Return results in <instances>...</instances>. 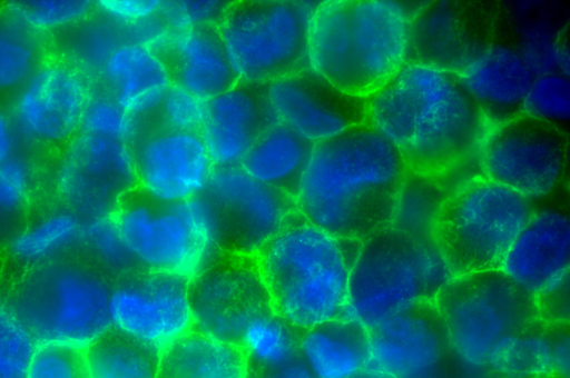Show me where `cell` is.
I'll use <instances>...</instances> for the list:
<instances>
[{
    "label": "cell",
    "mask_w": 570,
    "mask_h": 378,
    "mask_svg": "<svg viewBox=\"0 0 570 378\" xmlns=\"http://www.w3.org/2000/svg\"><path fill=\"white\" fill-rule=\"evenodd\" d=\"M413 13L391 0L317 2L307 27V69L342 92L367 99L406 62Z\"/></svg>",
    "instance_id": "3957f363"
},
{
    "label": "cell",
    "mask_w": 570,
    "mask_h": 378,
    "mask_svg": "<svg viewBox=\"0 0 570 378\" xmlns=\"http://www.w3.org/2000/svg\"><path fill=\"white\" fill-rule=\"evenodd\" d=\"M246 378H316L301 354L275 366H247Z\"/></svg>",
    "instance_id": "7dc6e473"
},
{
    "label": "cell",
    "mask_w": 570,
    "mask_h": 378,
    "mask_svg": "<svg viewBox=\"0 0 570 378\" xmlns=\"http://www.w3.org/2000/svg\"><path fill=\"white\" fill-rule=\"evenodd\" d=\"M210 215L216 249L256 255L297 212L291 195L249 177L239 166L214 167L199 196Z\"/></svg>",
    "instance_id": "4fadbf2b"
},
{
    "label": "cell",
    "mask_w": 570,
    "mask_h": 378,
    "mask_svg": "<svg viewBox=\"0 0 570 378\" xmlns=\"http://www.w3.org/2000/svg\"><path fill=\"white\" fill-rule=\"evenodd\" d=\"M3 9L33 32L41 34L85 21L95 3L89 0H16Z\"/></svg>",
    "instance_id": "8d00e7d4"
},
{
    "label": "cell",
    "mask_w": 570,
    "mask_h": 378,
    "mask_svg": "<svg viewBox=\"0 0 570 378\" xmlns=\"http://www.w3.org/2000/svg\"><path fill=\"white\" fill-rule=\"evenodd\" d=\"M301 332L275 312L256 319L240 342L247 366H275L298 356Z\"/></svg>",
    "instance_id": "836d02e7"
},
{
    "label": "cell",
    "mask_w": 570,
    "mask_h": 378,
    "mask_svg": "<svg viewBox=\"0 0 570 378\" xmlns=\"http://www.w3.org/2000/svg\"><path fill=\"white\" fill-rule=\"evenodd\" d=\"M95 10L104 18L122 27L131 26L158 14L159 0H99Z\"/></svg>",
    "instance_id": "ee69618b"
},
{
    "label": "cell",
    "mask_w": 570,
    "mask_h": 378,
    "mask_svg": "<svg viewBox=\"0 0 570 378\" xmlns=\"http://www.w3.org/2000/svg\"><path fill=\"white\" fill-rule=\"evenodd\" d=\"M273 120L309 145L366 122V100L342 92L308 69L264 86Z\"/></svg>",
    "instance_id": "d6986e66"
},
{
    "label": "cell",
    "mask_w": 570,
    "mask_h": 378,
    "mask_svg": "<svg viewBox=\"0 0 570 378\" xmlns=\"http://www.w3.org/2000/svg\"><path fill=\"white\" fill-rule=\"evenodd\" d=\"M228 2L216 0L161 1L159 17L171 32L217 24Z\"/></svg>",
    "instance_id": "7bdbcfd3"
},
{
    "label": "cell",
    "mask_w": 570,
    "mask_h": 378,
    "mask_svg": "<svg viewBox=\"0 0 570 378\" xmlns=\"http://www.w3.org/2000/svg\"><path fill=\"white\" fill-rule=\"evenodd\" d=\"M53 183L61 207L82 222L108 217L136 187L131 146L79 132L65 146Z\"/></svg>",
    "instance_id": "5bb4252c"
},
{
    "label": "cell",
    "mask_w": 570,
    "mask_h": 378,
    "mask_svg": "<svg viewBox=\"0 0 570 378\" xmlns=\"http://www.w3.org/2000/svg\"><path fill=\"white\" fill-rule=\"evenodd\" d=\"M361 242L294 213L255 255L274 312L299 330L343 317Z\"/></svg>",
    "instance_id": "277c9868"
},
{
    "label": "cell",
    "mask_w": 570,
    "mask_h": 378,
    "mask_svg": "<svg viewBox=\"0 0 570 378\" xmlns=\"http://www.w3.org/2000/svg\"><path fill=\"white\" fill-rule=\"evenodd\" d=\"M206 102L173 82L157 108L159 127L198 131L204 120Z\"/></svg>",
    "instance_id": "b9f144b4"
},
{
    "label": "cell",
    "mask_w": 570,
    "mask_h": 378,
    "mask_svg": "<svg viewBox=\"0 0 570 378\" xmlns=\"http://www.w3.org/2000/svg\"><path fill=\"white\" fill-rule=\"evenodd\" d=\"M452 277L432 238L390 226L361 242L350 271L343 317L370 330L433 301Z\"/></svg>",
    "instance_id": "8992f818"
},
{
    "label": "cell",
    "mask_w": 570,
    "mask_h": 378,
    "mask_svg": "<svg viewBox=\"0 0 570 378\" xmlns=\"http://www.w3.org/2000/svg\"><path fill=\"white\" fill-rule=\"evenodd\" d=\"M43 61L40 34L0 11V94L17 92Z\"/></svg>",
    "instance_id": "1f68e13d"
},
{
    "label": "cell",
    "mask_w": 570,
    "mask_h": 378,
    "mask_svg": "<svg viewBox=\"0 0 570 378\" xmlns=\"http://www.w3.org/2000/svg\"><path fill=\"white\" fill-rule=\"evenodd\" d=\"M533 211L530 199L475 176L448 192L433 220L431 238L453 277L499 269Z\"/></svg>",
    "instance_id": "52a82bcc"
},
{
    "label": "cell",
    "mask_w": 570,
    "mask_h": 378,
    "mask_svg": "<svg viewBox=\"0 0 570 378\" xmlns=\"http://www.w3.org/2000/svg\"><path fill=\"white\" fill-rule=\"evenodd\" d=\"M194 328L240 345L249 325L274 312L255 255L215 250L189 278Z\"/></svg>",
    "instance_id": "8fae6325"
},
{
    "label": "cell",
    "mask_w": 570,
    "mask_h": 378,
    "mask_svg": "<svg viewBox=\"0 0 570 378\" xmlns=\"http://www.w3.org/2000/svg\"><path fill=\"white\" fill-rule=\"evenodd\" d=\"M114 280L78 247L18 275L2 300L31 331L37 344L85 350L110 327Z\"/></svg>",
    "instance_id": "5b68a950"
},
{
    "label": "cell",
    "mask_w": 570,
    "mask_h": 378,
    "mask_svg": "<svg viewBox=\"0 0 570 378\" xmlns=\"http://www.w3.org/2000/svg\"><path fill=\"white\" fill-rule=\"evenodd\" d=\"M459 78L493 127L522 113L534 76L519 51L492 43Z\"/></svg>",
    "instance_id": "d4e9b609"
},
{
    "label": "cell",
    "mask_w": 570,
    "mask_h": 378,
    "mask_svg": "<svg viewBox=\"0 0 570 378\" xmlns=\"http://www.w3.org/2000/svg\"><path fill=\"white\" fill-rule=\"evenodd\" d=\"M188 284L187 276L144 268L116 279L109 300L111 327L164 349L194 327Z\"/></svg>",
    "instance_id": "2e32d148"
},
{
    "label": "cell",
    "mask_w": 570,
    "mask_h": 378,
    "mask_svg": "<svg viewBox=\"0 0 570 378\" xmlns=\"http://www.w3.org/2000/svg\"><path fill=\"white\" fill-rule=\"evenodd\" d=\"M240 345L218 340L194 327L160 350L156 378H246Z\"/></svg>",
    "instance_id": "4316f807"
},
{
    "label": "cell",
    "mask_w": 570,
    "mask_h": 378,
    "mask_svg": "<svg viewBox=\"0 0 570 378\" xmlns=\"http://www.w3.org/2000/svg\"><path fill=\"white\" fill-rule=\"evenodd\" d=\"M90 92L79 67L59 58L43 59L14 93L10 116L18 136L37 146H66L80 132Z\"/></svg>",
    "instance_id": "9a60e30c"
},
{
    "label": "cell",
    "mask_w": 570,
    "mask_h": 378,
    "mask_svg": "<svg viewBox=\"0 0 570 378\" xmlns=\"http://www.w3.org/2000/svg\"><path fill=\"white\" fill-rule=\"evenodd\" d=\"M82 220L60 207L26 223L9 241V257L22 269L58 258L78 247Z\"/></svg>",
    "instance_id": "f1b7e54d"
},
{
    "label": "cell",
    "mask_w": 570,
    "mask_h": 378,
    "mask_svg": "<svg viewBox=\"0 0 570 378\" xmlns=\"http://www.w3.org/2000/svg\"><path fill=\"white\" fill-rule=\"evenodd\" d=\"M158 53L166 61L173 82L204 101L237 82L217 24L170 32Z\"/></svg>",
    "instance_id": "603a6c76"
},
{
    "label": "cell",
    "mask_w": 570,
    "mask_h": 378,
    "mask_svg": "<svg viewBox=\"0 0 570 378\" xmlns=\"http://www.w3.org/2000/svg\"><path fill=\"white\" fill-rule=\"evenodd\" d=\"M110 216L129 253L144 269L190 278L216 250L213 221L199 196L166 203L135 187Z\"/></svg>",
    "instance_id": "30bf717a"
},
{
    "label": "cell",
    "mask_w": 570,
    "mask_h": 378,
    "mask_svg": "<svg viewBox=\"0 0 570 378\" xmlns=\"http://www.w3.org/2000/svg\"><path fill=\"white\" fill-rule=\"evenodd\" d=\"M476 155L482 176L531 200L560 183L568 138L562 128L520 113L491 127Z\"/></svg>",
    "instance_id": "7c38bea8"
},
{
    "label": "cell",
    "mask_w": 570,
    "mask_h": 378,
    "mask_svg": "<svg viewBox=\"0 0 570 378\" xmlns=\"http://www.w3.org/2000/svg\"><path fill=\"white\" fill-rule=\"evenodd\" d=\"M311 148L292 130L274 122L259 133L238 166L256 181L293 197Z\"/></svg>",
    "instance_id": "83f0119b"
},
{
    "label": "cell",
    "mask_w": 570,
    "mask_h": 378,
    "mask_svg": "<svg viewBox=\"0 0 570 378\" xmlns=\"http://www.w3.org/2000/svg\"><path fill=\"white\" fill-rule=\"evenodd\" d=\"M316 3L228 2L217 29L237 81L265 86L307 69V27Z\"/></svg>",
    "instance_id": "9c48e42d"
},
{
    "label": "cell",
    "mask_w": 570,
    "mask_h": 378,
    "mask_svg": "<svg viewBox=\"0 0 570 378\" xmlns=\"http://www.w3.org/2000/svg\"><path fill=\"white\" fill-rule=\"evenodd\" d=\"M494 12L473 1H433L410 21L406 62L461 74L493 42Z\"/></svg>",
    "instance_id": "ac0fdd59"
},
{
    "label": "cell",
    "mask_w": 570,
    "mask_h": 378,
    "mask_svg": "<svg viewBox=\"0 0 570 378\" xmlns=\"http://www.w3.org/2000/svg\"><path fill=\"white\" fill-rule=\"evenodd\" d=\"M543 378H559V377H556V376H548V377H543Z\"/></svg>",
    "instance_id": "f5cc1de1"
},
{
    "label": "cell",
    "mask_w": 570,
    "mask_h": 378,
    "mask_svg": "<svg viewBox=\"0 0 570 378\" xmlns=\"http://www.w3.org/2000/svg\"><path fill=\"white\" fill-rule=\"evenodd\" d=\"M365 369L384 378H462L432 301L368 330Z\"/></svg>",
    "instance_id": "e0dca14e"
},
{
    "label": "cell",
    "mask_w": 570,
    "mask_h": 378,
    "mask_svg": "<svg viewBox=\"0 0 570 378\" xmlns=\"http://www.w3.org/2000/svg\"><path fill=\"white\" fill-rule=\"evenodd\" d=\"M570 221L554 208L534 210L504 255L499 269L535 296L569 276Z\"/></svg>",
    "instance_id": "44dd1931"
},
{
    "label": "cell",
    "mask_w": 570,
    "mask_h": 378,
    "mask_svg": "<svg viewBox=\"0 0 570 378\" xmlns=\"http://www.w3.org/2000/svg\"><path fill=\"white\" fill-rule=\"evenodd\" d=\"M569 76L549 73L535 77L527 92L522 113L563 129L569 120Z\"/></svg>",
    "instance_id": "ab89813d"
},
{
    "label": "cell",
    "mask_w": 570,
    "mask_h": 378,
    "mask_svg": "<svg viewBox=\"0 0 570 378\" xmlns=\"http://www.w3.org/2000/svg\"><path fill=\"white\" fill-rule=\"evenodd\" d=\"M487 371L500 378L553 376L549 326L538 319L503 339L490 355Z\"/></svg>",
    "instance_id": "4dcf8cb0"
},
{
    "label": "cell",
    "mask_w": 570,
    "mask_h": 378,
    "mask_svg": "<svg viewBox=\"0 0 570 378\" xmlns=\"http://www.w3.org/2000/svg\"><path fill=\"white\" fill-rule=\"evenodd\" d=\"M160 350L110 327L85 349L88 378H156Z\"/></svg>",
    "instance_id": "f546056e"
},
{
    "label": "cell",
    "mask_w": 570,
    "mask_h": 378,
    "mask_svg": "<svg viewBox=\"0 0 570 378\" xmlns=\"http://www.w3.org/2000/svg\"><path fill=\"white\" fill-rule=\"evenodd\" d=\"M140 120L122 109L106 90L91 91L80 132L131 146L144 133Z\"/></svg>",
    "instance_id": "74e56055"
},
{
    "label": "cell",
    "mask_w": 570,
    "mask_h": 378,
    "mask_svg": "<svg viewBox=\"0 0 570 378\" xmlns=\"http://www.w3.org/2000/svg\"><path fill=\"white\" fill-rule=\"evenodd\" d=\"M36 346L26 324L0 299V378H24Z\"/></svg>",
    "instance_id": "f35d334b"
},
{
    "label": "cell",
    "mask_w": 570,
    "mask_h": 378,
    "mask_svg": "<svg viewBox=\"0 0 570 378\" xmlns=\"http://www.w3.org/2000/svg\"><path fill=\"white\" fill-rule=\"evenodd\" d=\"M99 74L105 90L116 102L140 119L157 110L173 84L164 58L156 50L132 41L118 44L105 59Z\"/></svg>",
    "instance_id": "cb8c5ba5"
},
{
    "label": "cell",
    "mask_w": 570,
    "mask_h": 378,
    "mask_svg": "<svg viewBox=\"0 0 570 378\" xmlns=\"http://www.w3.org/2000/svg\"><path fill=\"white\" fill-rule=\"evenodd\" d=\"M24 378H88L85 350L59 344H37Z\"/></svg>",
    "instance_id": "60d3db41"
},
{
    "label": "cell",
    "mask_w": 570,
    "mask_h": 378,
    "mask_svg": "<svg viewBox=\"0 0 570 378\" xmlns=\"http://www.w3.org/2000/svg\"><path fill=\"white\" fill-rule=\"evenodd\" d=\"M136 187L166 203L200 196L214 165L198 131L155 128L131 145Z\"/></svg>",
    "instance_id": "ffe728a7"
},
{
    "label": "cell",
    "mask_w": 570,
    "mask_h": 378,
    "mask_svg": "<svg viewBox=\"0 0 570 378\" xmlns=\"http://www.w3.org/2000/svg\"><path fill=\"white\" fill-rule=\"evenodd\" d=\"M35 185L28 160L19 155L0 162V247L26 225Z\"/></svg>",
    "instance_id": "e575fe53"
},
{
    "label": "cell",
    "mask_w": 570,
    "mask_h": 378,
    "mask_svg": "<svg viewBox=\"0 0 570 378\" xmlns=\"http://www.w3.org/2000/svg\"><path fill=\"white\" fill-rule=\"evenodd\" d=\"M407 172L397 149L363 122L312 146L294 203L311 223L363 241L391 226Z\"/></svg>",
    "instance_id": "6da1fadb"
},
{
    "label": "cell",
    "mask_w": 570,
    "mask_h": 378,
    "mask_svg": "<svg viewBox=\"0 0 570 378\" xmlns=\"http://www.w3.org/2000/svg\"><path fill=\"white\" fill-rule=\"evenodd\" d=\"M446 195L436 179L407 172L391 227L416 237L431 238L433 220Z\"/></svg>",
    "instance_id": "d6a6232c"
},
{
    "label": "cell",
    "mask_w": 570,
    "mask_h": 378,
    "mask_svg": "<svg viewBox=\"0 0 570 378\" xmlns=\"http://www.w3.org/2000/svg\"><path fill=\"white\" fill-rule=\"evenodd\" d=\"M3 267H4L3 259L0 255V287H1V281H2V277H3Z\"/></svg>",
    "instance_id": "816d5d0a"
},
{
    "label": "cell",
    "mask_w": 570,
    "mask_h": 378,
    "mask_svg": "<svg viewBox=\"0 0 570 378\" xmlns=\"http://www.w3.org/2000/svg\"><path fill=\"white\" fill-rule=\"evenodd\" d=\"M432 302L465 375L487 371L498 344L539 319L534 296L500 269L452 277Z\"/></svg>",
    "instance_id": "ba28073f"
},
{
    "label": "cell",
    "mask_w": 570,
    "mask_h": 378,
    "mask_svg": "<svg viewBox=\"0 0 570 378\" xmlns=\"http://www.w3.org/2000/svg\"><path fill=\"white\" fill-rule=\"evenodd\" d=\"M368 329L338 317L302 330L299 354L316 378H351L365 369Z\"/></svg>",
    "instance_id": "484cf974"
},
{
    "label": "cell",
    "mask_w": 570,
    "mask_h": 378,
    "mask_svg": "<svg viewBox=\"0 0 570 378\" xmlns=\"http://www.w3.org/2000/svg\"><path fill=\"white\" fill-rule=\"evenodd\" d=\"M351 378H384V377L376 372H373L368 369H364Z\"/></svg>",
    "instance_id": "681fc988"
},
{
    "label": "cell",
    "mask_w": 570,
    "mask_h": 378,
    "mask_svg": "<svg viewBox=\"0 0 570 378\" xmlns=\"http://www.w3.org/2000/svg\"><path fill=\"white\" fill-rule=\"evenodd\" d=\"M550 331L553 376L569 378L570 339L569 324H547Z\"/></svg>",
    "instance_id": "bcb514c9"
},
{
    "label": "cell",
    "mask_w": 570,
    "mask_h": 378,
    "mask_svg": "<svg viewBox=\"0 0 570 378\" xmlns=\"http://www.w3.org/2000/svg\"><path fill=\"white\" fill-rule=\"evenodd\" d=\"M78 249L114 281L141 269L126 248L111 216L85 221Z\"/></svg>",
    "instance_id": "d590c367"
},
{
    "label": "cell",
    "mask_w": 570,
    "mask_h": 378,
    "mask_svg": "<svg viewBox=\"0 0 570 378\" xmlns=\"http://www.w3.org/2000/svg\"><path fill=\"white\" fill-rule=\"evenodd\" d=\"M538 317L544 324H569V276L534 296Z\"/></svg>",
    "instance_id": "f6af8a7d"
},
{
    "label": "cell",
    "mask_w": 570,
    "mask_h": 378,
    "mask_svg": "<svg viewBox=\"0 0 570 378\" xmlns=\"http://www.w3.org/2000/svg\"><path fill=\"white\" fill-rule=\"evenodd\" d=\"M366 122L397 149L409 172L434 179L476 155L491 128L458 74L415 62L367 98Z\"/></svg>",
    "instance_id": "7a4b0ae2"
},
{
    "label": "cell",
    "mask_w": 570,
    "mask_h": 378,
    "mask_svg": "<svg viewBox=\"0 0 570 378\" xmlns=\"http://www.w3.org/2000/svg\"><path fill=\"white\" fill-rule=\"evenodd\" d=\"M18 139L19 136L10 113L0 108V162L18 155Z\"/></svg>",
    "instance_id": "c3c4849f"
},
{
    "label": "cell",
    "mask_w": 570,
    "mask_h": 378,
    "mask_svg": "<svg viewBox=\"0 0 570 378\" xmlns=\"http://www.w3.org/2000/svg\"><path fill=\"white\" fill-rule=\"evenodd\" d=\"M462 378H500V377H498L489 371H483V372L474 374V375H465Z\"/></svg>",
    "instance_id": "f907efd6"
},
{
    "label": "cell",
    "mask_w": 570,
    "mask_h": 378,
    "mask_svg": "<svg viewBox=\"0 0 570 378\" xmlns=\"http://www.w3.org/2000/svg\"><path fill=\"white\" fill-rule=\"evenodd\" d=\"M264 86L236 82L206 102L198 133L214 167L238 166L259 133L274 123Z\"/></svg>",
    "instance_id": "7402d4cb"
}]
</instances>
